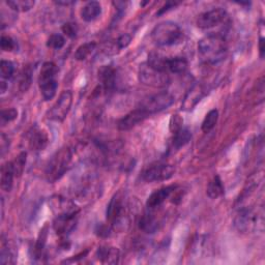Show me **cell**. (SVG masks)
<instances>
[{"instance_id": "cell-44", "label": "cell", "mask_w": 265, "mask_h": 265, "mask_svg": "<svg viewBox=\"0 0 265 265\" xmlns=\"http://www.w3.org/2000/svg\"><path fill=\"white\" fill-rule=\"evenodd\" d=\"M7 89V84L5 82V80H1L0 82V91H1V94H3Z\"/></svg>"}, {"instance_id": "cell-15", "label": "cell", "mask_w": 265, "mask_h": 265, "mask_svg": "<svg viewBox=\"0 0 265 265\" xmlns=\"http://www.w3.org/2000/svg\"><path fill=\"white\" fill-rule=\"evenodd\" d=\"M148 115L144 112L141 108H137L134 111L130 112L125 117L119 120L117 124V128L119 131H129L132 128L138 126L140 123H142L144 119H146Z\"/></svg>"}, {"instance_id": "cell-22", "label": "cell", "mask_w": 265, "mask_h": 265, "mask_svg": "<svg viewBox=\"0 0 265 265\" xmlns=\"http://www.w3.org/2000/svg\"><path fill=\"white\" fill-rule=\"evenodd\" d=\"M139 227L144 232L153 233L159 229V221L153 213H145L141 216Z\"/></svg>"}, {"instance_id": "cell-45", "label": "cell", "mask_w": 265, "mask_h": 265, "mask_svg": "<svg viewBox=\"0 0 265 265\" xmlns=\"http://www.w3.org/2000/svg\"><path fill=\"white\" fill-rule=\"evenodd\" d=\"M259 49H260V55H261V57H263V55H264V39L263 38H260Z\"/></svg>"}, {"instance_id": "cell-3", "label": "cell", "mask_w": 265, "mask_h": 265, "mask_svg": "<svg viewBox=\"0 0 265 265\" xmlns=\"http://www.w3.org/2000/svg\"><path fill=\"white\" fill-rule=\"evenodd\" d=\"M184 38V32L178 24L165 21L156 25L152 32L151 39L155 45L160 47H170L179 44Z\"/></svg>"}, {"instance_id": "cell-36", "label": "cell", "mask_w": 265, "mask_h": 265, "mask_svg": "<svg viewBox=\"0 0 265 265\" xmlns=\"http://www.w3.org/2000/svg\"><path fill=\"white\" fill-rule=\"evenodd\" d=\"M17 117H18V111L14 109V108L3 110L1 112V124L4 126L5 124L13 122V120H15Z\"/></svg>"}, {"instance_id": "cell-37", "label": "cell", "mask_w": 265, "mask_h": 265, "mask_svg": "<svg viewBox=\"0 0 265 265\" xmlns=\"http://www.w3.org/2000/svg\"><path fill=\"white\" fill-rule=\"evenodd\" d=\"M131 42H132L131 35L125 33V34L120 35V37L115 41L114 46H115V48L117 50H123L131 44Z\"/></svg>"}, {"instance_id": "cell-10", "label": "cell", "mask_w": 265, "mask_h": 265, "mask_svg": "<svg viewBox=\"0 0 265 265\" xmlns=\"http://www.w3.org/2000/svg\"><path fill=\"white\" fill-rule=\"evenodd\" d=\"M258 225V215L249 208L239 210L234 219V227L239 232L248 233Z\"/></svg>"}, {"instance_id": "cell-9", "label": "cell", "mask_w": 265, "mask_h": 265, "mask_svg": "<svg viewBox=\"0 0 265 265\" xmlns=\"http://www.w3.org/2000/svg\"><path fill=\"white\" fill-rule=\"evenodd\" d=\"M227 18V11L222 7L212 8L197 18V26L201 29H209L220 25Z\"/></svg>"}, {"instance_id": "cell-31", "label": "cell", "mask_w": 265, "mask_h": 265, "mask_svg": "<svg viewBox=\"0 0 265 265\" xmlns=\"http://www.w3.org/2000/svg\"><path fill=\"white\" fill-rule=\"evenodd\" d=\"M15 73V66L8 60H1L0 63V75H1V80H9L14 76Z\"/></svg>"}, {"instance_id": "cell-28", "label": "cell", "mask_w": 265, "mask_h": 265, "mask_svg": "<svg viewBox=\"0 0 265 265\" xmlns=\"http://www.w3.org/2000/svg\"><path fill=\"white\" fill-rule=\"evenodd\" d=\"M96 47V43L94 42H89L81 45L75 52V59L82 62V60H85L89 57V55L94 51Z\"/></svg>"}, {"instance_id": "cell-34", "label": "cell", "mask_w": 265, "mask_h": 265, "mask_svg": "<svg viewBox=\"0 0 265 265\" xmlns=\"http://www.w3.org/2000/svg\"><path fill=\"white\" fill-rule=\"evenodd\" d=\"M47 231H48L47 227H45L42 229L41 232H40L38 242H37V244H35V248H34V254H35V256H37L35 258H41L43 255L45 245L47 242V236H48Z\"/></svg>"}, {"instance_id": "cell-8", "label": "cell", "mask_w": 265, "mask_h": 265, "mask_svg": "<svg viewBox=\"0 0 265 265\" xmlns=\"http://www.w3.org/2000/svg\"><path fill=\"white\" fill-rule=\"evenodd\" d=\"M175 173V168L170 164H154L147 167L142 178L147 183H159L170 179Z\"/></svg>"}, {"instance_id": "cell-5", "label": "cell", "mask_w": 265, "mask_h": 265, "mask_svg": "<svg viewBox=\"0 0 265 265\" xmlns=\"http://www.w3.org/2000/svg\"><path fill=\"white\" fill-rule=\"evenodd\" d=\"M175 102L174 96L169 92H159L144 100L140 107L148 116L168 109Z\"/></svg>"}, {"instance_id": "cell-43", "label": "cell", "mask_w": 265, "mask_h": 265, "mask_svg": "<svg viewBox=\"0 0 265 265\" xmlns=\"http://www.w3.org/2000/svg\"><path fill=\"white\" fill-rule=\"evenodd\" d=\"M178 3H176V2H168L160 11H159V14H162V13H165V11H167V10H169L170 8H173V7H175L176 5H177Z\"/></svg>"}, {"instance_id": "cell-13", "label": "cell", "mask_w": 265, "mask_h": 265, "mask_svg": "<svg viewBox=\"0 0 265 265\" xmlns=\"http://www.w3.org/2000/svg\"><path fill=\"white\" fill-rule=\"evenodd\" d=\"M27 140L29 148L35 151L44 150L48 146V144H49V137H48V134L44 130L38 127L32 128L28 132Z\"/></svg>"}, {"instance_id": "cell-38", "label": "cell", "mask_w": 265, "mask_h": 265, "mask_svg": "<svg viewBox=\"0 0 265 265\" xmlns=\"http://www.w3.org/2000/svg\"><path fill=\"white\" fill-rule=\"evenodd\" d=\"M0 263L1 264H14V255L7 248H2L1 255H0Z\"/></svg>"}, {"instance_id": "cell-33", "label": "cell", "mask_w": 265, "mask_h": 265, "mask_svg": "<svg viewBox=\"0 0 265 265\" xmlns=\"http://www.w3.org/2000/svg\"><path fill=\"white\" fill-rule=\"evenodd\" d=\"M66 45V39L63 34L59 33H54L50 35V38L47 41V47L51 48V49L54 50H59L64 48Z\"/></svg>"}, {"instance_id": "cell-35", "label": "cell", "mask_w": 265, "mask_h": 265, "mask_svg": "<svg viewBox=\"0 0 265 265\" xmlns=\"http://www.w3.org/2000/svg\"><path fill=\"white\" fill-rule=\"evenodd\" d=\"M0 45H1V49L5 52H13L18 49L17 42L9 35H2Z\"/></svg>"}, {"instance_id": "cell-42", "label": "cell", "mask_w": 265, "mask_h": 265, "mask_svg": "<svg viewBox=\"0 0 265 265\" xmlns=\"http://www.w3.org/2000/svg\"><path fill=\"white\" fill-rule=\"evenodd\" d=\"M8 138L5 137L4 134L1 135V155H4L5 151L8 149V145H9V142H8Z\"/></svg>"}, {"instance_id": "cell-12", "label": "cell", "mask_w": 265, "mask_h": 265, "mask_svg": "<svg viewBox=\"0 0 265 265\" xmlns=\"http://www.w3.org/2000/svg\"><path fill=\"white\" fill-rule=\"evenodd\" d=\"M49 205L56 216L79 213V208L73 201L60 195L52 196L49 200Z\"/></svg>"}, {"instance_id": "cell-25", "label": "cell", "mask_w": 265, "mask_h": 265, "mask_svg": "<svg viewBox=\"0 0 265 265\" xmlns=\"http://www.w3.org/2000/svg\"><path fill=\"white\" fill-rule=\"evenodd\" d=\"M191 138H192L191 132L188 129L183 127L182 129L178 130L173 134L172 145H173V147H175L177 149L180 147H184L186 144H188L190 142Z\"/></svg>"}, {"instance_id": "cell-19", "label": "cell", "mask_w": 265, "mask_h": 265, "mask_svg": "<svg viewBox=\"0 0 265 265\" xmlns=\"http://www.w3.org/2000/svg\"><path fill=\"white\" fill-rule=\"evenodd\" d=\"M96 258L103 264H116L119 261L120 253L117 248L104 246L96 252Z\"/></svg>"}, {"instance_id": "cell-23", "label": "cell", "mask_w": 265, "mask_h": 265, "mask_svg": "<svg viewBox=\"0 0 265 265\" xmlns=\"http://www.w3.org/2000/svg\"><path fill=\"white\" fill-rule=\"evenodd\" d=\"M188 60L185 57L168 58L167 71L172 74H184L188 68Z\"/></svg>"}, {"instance_id": "cell-32", "label": "cell", "mask_w": 265, "mask_h": 265, "mask_svg": "<svg viewBox=\"0 0 265 265\" xmlns=\"http://www.w3.org/2000/svg\"><path fill=\"white\" fill-rule=\"evenodd\" d=\"M32 82V70L29 66L25 67L23 69L21 77H20V83H19V88L21 91H26Z\"/></svg>"}, {"instance_id": "cell-16", "label": "cell", "mask_w": 265, "mask_h": 265, "mask_svg": "<svg viewBox=\"0 0 265 265\" xmlns=\"http://www.w3.org/2000/svg\"><path fill=\"white\" fill-rule=\"evenodd\" d=\"M176 186H168L165 188H162L158 191L153 192L152 194L148 197L146 205L149 209H155L160 207L162 204L171 197V195L175 192Z\"/></svg>"}, {"instance_id": "cell-30", "label": "cell", "mask_w": 265, "mask_h": 265, "mask_svg": "<svg viewBox=\"0 0 265 265\" xmlns=\"http://www.w3.org/2000/svg\"><path fill=\"white\" fill-rule=\"evenodd\" d=\"M26 161H27V153L23 151L18 156H16V159L13 162H11V163H13V167H14V171H15L16 177H20L23 174L24 169H25Z\"/></svg>"}, {"instance_id": "cell-27", "label": "cell", "mask_w": 265, "mask_h": 265, "mask_svg": "<svg viewBox=\"0 0 265 265\" xmlns=\"http://www.w3.org/2000/svg\"><path fill=\"white\" fill-rule=\"evenodd\" d=\"M10 9L15 11H21V13H25V11L30 10L35 2L32 0H9V1L5 2Z\"/></svg>"}, {"instance_id": "cell-2", "label": "cell", "mask_w": 265, "mask_h": 265, "mask_svg": "<svg viewBox=\"0 0 265 265\" xmlns=\"http://www.w3.org/2000/svg\"><path fill=\"white\" fill-rule=\"evenodd\" d=\"M75 160V151L71 147H64L57 151L48 164L46 177L48 182L55 183L62 178L71 167Z\"/></svg>"}, {"instance_id": "cell-14", "label": "cell", "mask_w": 265, "mask_h": 265, "mask_svg": "<svg viewBox=\"0 0 265 265\" xmlns=\"http://www.w3.org/2000/svg\"><path fill=\"white\" fill-rule=\"evenodd\" d=\"M127 214L128 212L126 210L124 196L122 195V193H118V194L114 195L107 207V220L112 223L118 218H122Z\"/></svg>"}, {"instance_id": "cell-24", "label": "cell", "mask_w": 265, "mask_h": 265, "mask_svg": "<svg viewBox=\"0 0 265 265\" xmlns=\"http://www.w3.org/2000/svg\"><path fill=\"white\" fill-rule=\"evenodd\" d=\"M206 194L210 199H218L224 194L223 182L219 175H215L207 186Z\"/></svg>"}, {"instance_id": "cell-21", "label": "cell", "mask_w": 265, "mask_h": 265, "mask_svg": "<svg viewBox=\"0 0 265 265\" xmlns=\"http://www.w3.org/2000/svg\"><path fill=\"white\" fill-rule=\"evenodd\" d=\"M16 177L13 163L7 162L1 167V189L9 192L14 185V178Z\"/></svg>"}, {"instance_id": "cell-1", "label": "cell", "mask_w": 265, "mask_h": 265, "mask_svg": "<svg viewBox=\"0 0 265 265\" xmlns=\"http://www.w3.org/2000/svg\"><path fill=\"white\" fill-rule=\"evenodd\" d=\"M198 52L204 63L218 64L227 54V43L221 34H209L198 43Z\"/></svg>"}, {"instance_id": "cell-29", "label": "cell", "mask_w": 265, "mask_h": 265, "mask_svg": "<svg viewBox=\"0 0 265 265\" xmlns=\"http://www.w3.org/2000/svg\"><path fill=\"white\" fill-rule=\"evenodd\" d=\"M218 119H219L218 110L212 109L211 111H209L202 123V128H201L202 131L204 132H208L209 131H211L215 127L216 123H218Z\"/></svg>"}, {"instance_id": "cell-4", "label": "cell", "mask_w": 265, "mask_h": 265, "mask_svg": "<svg viewBox=\"0 0 265 265\" xmlns=\"http://www.w3.org/2000/svg\"><path fill=\"white\" fill-rule=\"evenodd\" d=\"M57 74L58 66L54 63L48 62L43 65L39 78V85L45 101H50L56 95L58 88V82L56 80Z\"/></svg>"}, {"instance_id": "cell-18", "label": "cell", "mask_w": 265, "mask_h": 265, "mask_svg": "<svg viewBox=\"0 0 265 265\" xmlns=\"http://www.w3.org/2000/svg\"><path fill=\"white\" fill-rule=\"evenodd\" d=\"M204 89L200 84H195L190 91L187 93L184 103L182 105V109L185 111H190L194 108L204 96Z\"/></svg>"}, {"instance_id": "cell-41", "label": "cell", "mask_w": 265, "mask_h": 265, "mask_svg": "<svg viewBox=\"0 0 265 265\" xmlns=\"http://www.w3.org/2000/svg\"><path fill=\"white\" fill-rule=\"evenodd\" d=\"M112 228H109L108 226H105V225H101L99 226V229L96 230V232H98V234L102 237H108L110 236V231H111Z\"/></svg>"}, {"instance_id": "cell-20", "label": "cell", "mask_w": 265, "mask_h": 265, "mask_svg": "<svg viewBox=\"0 0 265 265\" xmlns=\"http://www.w3.org/2000/svg\"><path fill=\"white\" fill-rule=\"evenodd\" d=\"M102 14V5L98 1H90L81 9V18L85 22H92Z\"/></svg>"}, {"instance_id": "cell-26", "label": "cell", "mask_w": 265, "mask_h": 265, "mask_svg": "<svg viewBox=\"0 0 265 265\" xmlns=\"http://www.w3.org/2000/svg\"><path fill=\"white\" fill-rule=\"evenodd\" d=\"M167 62H168L167 57H164L159 53L152 52L148 55L147 65L156 70L164 71V73H168L167 71Z\"/></svg>"}, {"instance_id": "cell-6", "label": "cell", "mask_w": 265, "mask_h": 265, "mask_svg": "<svg viewBox=\"0 0 265 265\" xmlns=\"http://www.w3.org/2000/svg\"><path fill=\"white\" fill-rule=\"evenodd\" d=\"M71 104H73V93L69 90H65L51 109L48 111L47 117L53 122L63 123L70 110Z\"/></svg>"}, {"instance_id": "cell-39", "label": "cell", "mask_w": 265, "mask_h": 265, "mask_svg": "<svg viewBox=\"0 0 265 265\" xmlns=\"http://www.w3.org/2000/svg\"><path fill=\"white\" fill-rule=\"evenodd\" d=\"M183 123L184 120L179 115H173L170 120V131L172 132V134H174L175 132L180 130L183 128Z\"/></svg>"}, {"instance_id": "cell-11", "label": "cell", "mask_w": 265, "mask_h": 265, "mask_svg": "<svg viewBox=\"0 0 265 265\" xmlns=\"http://www.w3.org/2000/svg\"><path fill=\"white\" fill-rule=\"evenodd\" d=\"M78 222V213L55 216L53 221V229L60 238L68 237L69 233L74 230Z\"/></svg>"}, {"instance_id": "cell-7", "label": "cell", "mask_w": 265, "mask_h": 265, "mask_svg": "<svg viewBox=\"0 0 265 265\" xmlns=\"http://www.w3.org/2000/svg\"><path fill=\"white\" fill-rule=\"evenodd\" d=\"M139 81L144 85L152 87H163L169 82L168 73L156 70L149 66L147 64L140 66L139 68Z\"/></svg>"}, {"instance_id": "cell-17", "label": "cell", "mask_w": 265, "mask_h": 265, "mask_svg": "<svg viewBox=\"0 0 265 265\" xmlns=\"http://www.w3.org/2000/svg\"><path fill=\"white\" fill-rule=\"evenodd\" d=\"M117 71L111 66H105L99 70V79L106 91H111L116 86Z\"/></svg>"}, {"instance_id": "cell-40", "label": "cell", "mask_w": 265, "mask_h": 265, "mask_svg": "<svg viewBox=\"0 0 265 265\" xmlns=\"http://www.w3.org/2000/svg\"><path fill=\"white\" fill-rule=\"evenodd\" d=\"M63 31L66 35V37L73 39L76 37L77 34V26L76 24L73 23H66L63 26Z\"/></svg>"}]
</instances>
